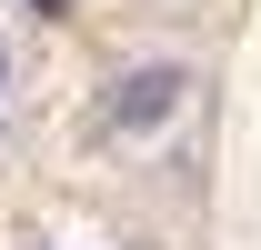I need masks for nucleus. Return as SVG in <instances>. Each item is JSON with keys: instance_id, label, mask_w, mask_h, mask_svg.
<instances>
[{"instance_id": "f257e3e1", "label": "nucleus", "mask_w": 261, "mask_h": 250, "mask_svg": "<svg viewBox=\"0 0 261 250\" xmlns=\"http://www.w3.org/2000/svg\"><path fill=\"white\" fill-rule=\"evenodd\" d=\"M171 100H181V70H130V80H121V130L171 120Z\"/></svg>"}, {"instance_id": "f03ea898", "label": "nucleus", "mask_w": 261, "mask_h": 250, "mask_svg": "<svg viewBox=\"0 0 261 250\" xmlns=\"http://www.w3.org/2000/svg\"><path fill=\"white\" fill-rule=\"evenodd\" d=\"M40 10H61V0H40Z\"/></svg>"}]
</instances>
